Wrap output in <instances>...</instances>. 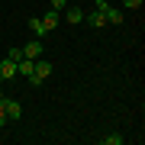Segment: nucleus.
I'll return each mask as SVG.
<instances>
[{"instance_id":"obj_1","label":"nucleus","mask_w":145,"mask_h":145,"mask_svg":"<svg viewBox=\"0 0 145 145\" xmlns=\"http://www.w3.org/2000/svg\"><path fill=\"white\" fill-rule=\"evenodd\" d=\"M48 74H52V61H45V58H36V61H32V74H29V84H39L48 78Z\"/></svg>"},{"instance_id":"obj_2","label":"nucleus","mask_w":145,"mask_h":145,"mask_svg":"<svg viewBox=\"0 0 145 145\" xmlns=\"http://www.w3.org/2000/svg\"><path fill=\"white\" fill-rule=\"evenodd\" d=\"M0 106H3L7 119H20V116H23V106H20V100H7V97H3V103H0Z\"/></svg>"},{"instance_id":"obj_3","label":"nucleus","mask_w":145,"mask_h":145,"mask_svg":"<svg viewBox=\"0 0 145 145\" xmlns=\"http://www.w3.org/2000/svg\"><path fill=\"white\" fill-rule=\"evenodd\" d=\"M0 78H3V81H13V78H20V71H16V61L3 58V61H0Z\"/></svg>"},{"instance_id":"obj_4","label":"nucleus","mask_w":145,"mask_h":145,"mask_svg":"<svg viewBox=\"0 0 145 145\" xmlns=\"http://www.w3.org/2000/svg\"><path fill=\"white\" fill-rule=\"evenodd\" d=\"M23 58H32V61H36V58H42V42H39V39L26 42V45H23Z\"/></svg>"},{"instance_id":"obj_5","label":"nucleus","mask_w":145,"mask_h":145,"mask_svg":"<svg viewBox=\"0 0 145 145\" xmlns=\"http://www.w3.org/2000/svg\"><path fill=\"white\" fill-rule=\"evenodd\" d=\"M65 20L71 23V26H78V23L84 20V10L81 7H65Z\"/></svg>"},{"instance_id":"obj_6","label":"nucleus","mask_w":145,"mask_h":145,"mask_svg":"<svg viewBox=\"0 0 145 145\" xmlns=\"http://www.w3.org/2000/svg\"><path fill=\"white\" fill-rule=\"evenodd\" d=\"M87 23H90L93 29H103V26H106V16L100 13V10H90V13H87Z\"/></svg>"},{"instance_id":"obj_7","label":"nucleus","mask_w":145,"mask_h":145,"mask_svg":"<svg viewBox=\"0 0 145 145\" xmlns=\"http://www.w3.org/2000/svg\"><path fill=\"white\" fill-rule=\"evenodd\" d=\"M103 16H106V23H110V26H119V23H123V10H113V7H106Z\"/></svg>"},{"instance_id":"obj_8","label":"nucleus","mask_w":145,"mask_h":145,"mask_svg":"<svg viewBox=\"0 0 145 145\" xmlns=\"http://www.w3.org/2000/svg\"><path fill=\"white\" fill-rule=\"evenodd\" d=\"M29 29H32V36H36V39L45 36V23H42L39 16H32V20H29Z\"/></svg>"},{"instance_id":"obj_9","label":"nucleus","mask_w":145,"mask_h":145,"mask_svg":"<svg viewBox=\"0 0 145 145\" xmlns=\"http://www.w3.org/2000/svg\"><path fill=\"white\" fill-rule=\"evenodd\" d=\"M42 23H45V32H55V26H58V13L48 10L45 16H42Z\"/></svg>"},{"instance_id":"obj_10","label":"nucleus","mask_w":145,"mask_h":145,"mask_svg":"<svg viewBox=\"0 0 145 145\" xmlns=\"http://www.w3.org/2000/svg\"><path fill=\"white\" fill-rule=\"evenodd\" d=\"M126 142V135H119V132H113V135H103V145H123Z\"/></svg>"},{"instance_id":"obj_11","label":"nucleus","mask_w":145,"mask_h":145,"mask_svg":"<svg viewBox=\"0 0 145 145\" xmlns=\"http://www.w3.org/2000/svg\"><path fill=\"white\" fill-rule=\"evenodd\" d=\"M126 10H139V7H145V0H123Z\"/></svg>"},{"instance_id":"obj_12","label":"nucleus","mask_w":145,"mask_h":145,"mask_svg":"<svg viewBox=\"0 0 145 145\" xmlns=\"http://www.w3.org/2000/svg\"><path fill=\"white\" fill-rule=\"evenodd\" d=\"M65 7H68V3H65V0H52V3H48V10H55V13H61V10H65Z\"/></svg>"},{"instance_id":"obj_13","label":"nucleus","mask_w":145,"mask_h":145,"mask_svg":"<svg viewBox=\"0 0 145 145\" xmlns=\"http://www.w3.org/2000/svg\"><path fill=\"white\" fill-rule=\"evenodd\" d=\"M7 58H10V61H20V58H23V48H10V55H7Z\"/></svg>"},{"instance_id":"obj_14","label":"nucleus","mask_w":145,"mask_h":145,"mask_svg":"<svg viewBox=\"0 0 145 145\" xmlns=\"http://www.w3.org/2000/svg\"><path fill=\"white\" fill-rule=\"evenodd\" d=\"M106 7H110V0H93V10H100V13H103Z\"/></svg>"},{"instance_id":"obj_15","label":"nucleus","mask_w":145,"mask_h":145,"mask_svg":"<svg viewBox=\"0 0 145 145\" xmlns=\"http://www.w3.org/2000/svg\"><path fill=\"white\" fill-rule=\"evenodd\" d=\"M7 126V113H3V106H0V129Z\"/></svg>"},{"instance_id":"obj_16","label":"nucleus","mask_w":145,"mask_h":145,"mask_svg":"<svg viewBox=\"0 0 145 145\" xmlns=\"http://www.w3.org/2000/svg\"><path fill=\"white\" fill-rule=\"evenodd\" d=\"M0 103H3V90H0Z\"/></svg>"},{"instance_id":"obj_17","label":"nucleus","mask_w":145,"mask_h":145,"mask_svg":"<svg viewBox=\"0 0 145 145\" xmlns=\"http://www.w3.org/2000/svg\"><path fill=\"white\" fill-rule=\"evenodd\" d=\"M0 87H3V78H0Z\"/></svg>"}]
</instances>
